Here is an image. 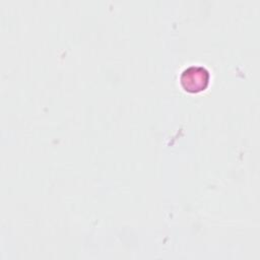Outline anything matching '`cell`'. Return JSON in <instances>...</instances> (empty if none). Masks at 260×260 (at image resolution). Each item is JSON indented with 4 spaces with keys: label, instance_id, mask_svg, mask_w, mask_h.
<instances>
[{
    "label": "cell",
    "instance_id": "obj_1",
    "mask_svg": "<svg viewBox=\"0 0 260 260\" xmlns=\"http://www.w3.org/2000/svg\"><path fill=\"white\" fill-rule=\"evenodd\" d=\"M210 80V74L208 70L199 65H192L186 68L181 76L180 82L182 87L188 92H199L204 90Z\"/></svg>",
    "mask_w": 260,
    "mask_h": 260
}]
</instances>
